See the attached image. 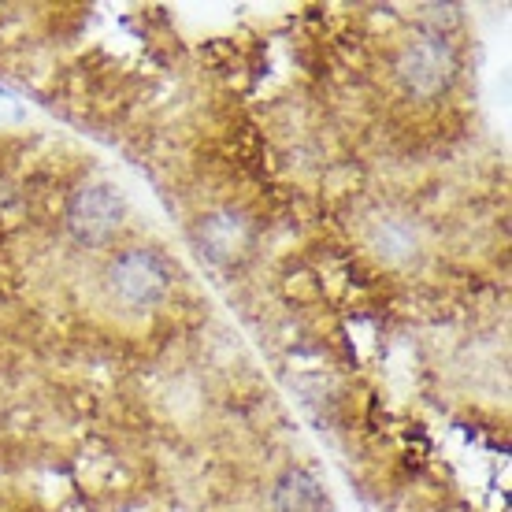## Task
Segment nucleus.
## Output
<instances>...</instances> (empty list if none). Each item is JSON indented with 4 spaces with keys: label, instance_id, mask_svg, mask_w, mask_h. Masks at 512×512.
Wrapping results in <instances>:
<instances>
[{
    "label": "nucleus",
    "instance_id": "nucleus-5",
    "mask_svg": "<svg viewBox=\"0 0 512 512\" xmlns=\"http://www.w3.org/2000/svg\"><path fill=\"white\" fill-rule=\"evenodd\" d=\"M201 245L216 260H234L249 245V231H245L242 219L234 216H208L205 227H201Z\"/></svg>",
    "mask_w": 512,
    "mask_h": 512
},
{
    "label": "nucleus",
    "instance_id": "nucleus-7",
    "mask_svg": "<svg viewBox=\"0 0 512 512\" xmlns=\"http://www.w3.org/2000/svg\"><path fill=\"white\" fill-rule=\"evenodd\" d=\"M23 119H26L23 101H19L12 90H4V86H0V127H8V123H23Z\"/></svg>",
    "mask_w": 512,
    "mask_h": 512
},
{
    "label": "nucleus",
    "instance_id": "nucleus-3",
    "mask_svg": "<svg viewBox=\"0 0 512 512\" xmlns=\"http://www.w3.org/2000/svg\"><path fill=\"white\" fill-rule=\"evenodd\" d=\"M67 227L86 245L108 242L123 227V197L112 186H82L67 205Z\"/></svg>",
    "mask_w": 512,
    "mask_h": 512
},
{
    "label": "nucleus",
    "instance_id": "nucleus-2",
    "mask_svg": "<svg viewBox=\"0 0 512 512\" xmlns=\"http://www.w3.org/2000/svg\"><path fill=\"white\" fill-rule=\"evenodd\" d=\"M108 286L127 308H153L171 286V271L153 249H127L112 260Z\"/></svg>",
    "mask_w": 512,
    "mask_h": 512
},
{
    "label": "nucleus",
    "instance_id": "nucleus-4",
    "mask_svg": "<svg viewBox=\"0 0 512 512\" xmlns=\"http://www.w3.org/2000/svg\"><path fill=\"white\" fill-rule=\"evenodd\" d=\"M275 512H323V490L301 468L282 472V479L275 483Z\"/></svg>",
    "mask_w": 512,
    "mask_h": 512
},
{
    "label": "nucleus",
    "instance_id": "nucleus-1",
    "mask_svg": "<svg viewBox=\"0 0 512 512\" xmlns=\"http://www.w3.org/2000/svg\"><path fill=\"white\" fill-rule=\"evenodd\" d=\"M397 75L405 82V90L416 97H438L449 90V82L457 75V56L442 34H423V38L409 41L401 60H397Z\"/></svg>",
    "mask_w": 512,
    "mask_h": 512
},
{
    "label": "nucleus",
    "instance_id": "nucleus-6",
    "mask_svg": "<svg viewBox=\"0 0 512 512\" xmlns=\"http://www.w3.org/2000/svg\"><path fill=\"white\" fill-rule=\"evenodd\" d=\"M375 245H379V253L383 256H409L412 234L405 231V227H397V223H383L379 234H375Z\"/></svg>",
    "mask_w": 512,
    "mask_h": 512
}]
</instances>
